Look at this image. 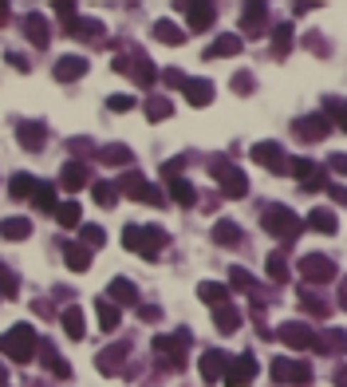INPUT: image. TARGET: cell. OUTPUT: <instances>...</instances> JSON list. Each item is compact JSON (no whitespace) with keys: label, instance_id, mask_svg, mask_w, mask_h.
<instances>
[{"label":"cell","instance_id":"cell-57","mask_svg":"<svg viewBox=\"0 0 347 387\" xmlns=\"http://www.w3.org/2000/svg\"><path fill=\"white\" fill-rule=\"evenodd\" d=\"M308 48H312L316 56H328V48H323V40H320V36H308Z\"/></svg>","mask_w":347,"mask_h":387},{"label":"cell","instance_id":"cell-49","mask_svg":"<svg viewBox=\"0 0 347 387\" xmlns=\"http://www.w3.org/2000/svg\"><path fill=\"white\" fill-rule=\"evenodd\" d=\"M79 233H83V245H87V249H99L103 241H107V233H103V225H83V229H79Z\"/></svg>","mask_w":347,"mask_h":387},{"label":"cell","instance_id":"cell-32","mask_svg":"<svg viewBox=\"0 0 347 387\" xmlns=\"http://www.w3.org/2000/svg\"><path fill=\"white\" fill-rule=\"evenodd\" d=\"M0 237H4V241L32 237V222H28V217H4V222H0Z\"/></svg>","mask_w":347,"mask_h":387},{"label":"cell","instance_id":"cell-4","mask_svg":"<svg viewBox=\"0 0 347 387\" xmlns=\"http://www.w3.org/2000/svg\"><path fill=\"white\" fill-rule=\"evenodd\" d=\"M186 348H190V332H186V328L174 332V336H154V356H158L170 371L186 368Z\"/></svg>","mask_w":347,"mask_h":387},{"label":"cell","instance_id":"cell-51","mask_svg":"<svg viewBox=\"0 0 347 387\" xmlns=\"http://www.w3.org/2000/svg\"><path fill=\"white\" fill-rule=\"evenodd\" d=\"M130 107H135L130 95H110V99H107V111H115V115H127Z\"/></svg>","mask_w":347,"mask_h":387},{"label":"cell","instance_id":"cell-17","mask_svg":"<svg viewBox=\"0 0 347 387\" xmlns=\"http://www.w3.org/2000/svg\"><path fill=\"white\" fill-rule=\"evenodd\" d=\"M292 174L300 178V186L304 190H323L328 186V174H323L316 162H308V158H296V162H292Z\"/></svg>","mask_w":347,"mask_h":387},{"label":"cell","instance_id":"cell-34","mask_svg":"<svg viewBox=\"0 0 347 387\" xmlns=\"http://www.w3.org/2000/svg\"><path fill=\"white\" fill-rule=\"evenodd\" d=\"M63 261H68L71 273H87L91 269V249L87 245H63Z\"/></svg>","mask_w":347,"mask_h":387},{"label":"cell","instance_id":"cell-64","mask_svg":"<svg viewBox=\"0 0 347 387\" xmlns=\"http://www.w3.org/2000/svg\"><path fill=\"white\" fill-rule=\"evenodd\" d=\"M36 387H43V383H36Z\"/></svg>","mask_w":347,"mask_h":387},{"label":"cell","instance_id":"cell-59","mask_svg":"<svg viewBox=\"0 0 347 387\" xmlns=\"http://www.w3.org/2000/svg\"><path fill=\"white\" fill-rule=\"evenodd\" d=\"M138 316H143V320H158L162 312H158V309H146V304H138Z\"/></svg>","mask_w":347,"mask_h":387},{"label":"cell","instance_id":"cell-48","mask_svg":"<svg viewBox=\"0 0 347 387\" xmlns=\"http://www.w3.org/2000/svg\"><path fill=\"white\" fill-rule=\"evenodd\" d=\"M343 344H347V336L331 328V332H323L320 340H316V352H339V348H343Z\"/></svg>","mask_w":347,"mask_h":387},{"label":"cell","instance_id":"cell-8","mask_svg":"<svg viewBox=\"0 0 347 387\" xmlns=\"http://www.w3.org/2000/svg\"><path fill=\"white\" fill-rule=\"evenodd\" d=\"M276 336H280V344H288V348H296V352H308V348H316V328H308V324H300V320H284V324L276 328Z\"/></svg>","mask_w":347,"mask_h":387},{"label":"cell","instance_id":"cell-6","mask_svg":"<svg viewBox=\"0 0 347 387\" xmlns=\"http://www.w3.org/2000/svg\"><path fill=\"white\" fill-rule=\"evenodd\" d=\"M209 174L221 182L225 198H245V194H249V178L229 162V158H209Z\"/></svg>","mask_w":347,"mask_h":387},{"label":"cell","instance_id":"cell-56","mask_svg":"<svg viewBox=\"0 0 347 387\" xmlns=\"http://www.w3.org/2000/svg\"><path fill=\"white\" fill-rule=\"evenodd\" d=\"M71 150H76V155H91V143H87V138H71Z\"/></svg>","mask_w":347,"mask_h":387},{"label":"cell","instance_id":"cell-47","mask_svg":"<svg viewBox=\"0 0 347 387\" xmlns=\"http://www.w3.org/2000/svg\"><path fill=\"white\" fill-rule=\"evenodd\" d=\"M20 293V277L0 261V296H16Z\"/></svg>","mask_w":347,"mask_h":387},{"label":"cell","instance_id":"cell-13","mask_svg":"<svg viewBox=\"0 0 347 387\" xmlns=\"http://www.w3.org/2000/svg\"><path fill=\"white\" fill-rule=\"evenodd\" d=\"M43 138H48V127H43L40 119H24V123H16V143H20L24 150L40 155V150H43Z\"/></svg>","mask_w":347,"mask_h":387},{"label":"cell","instance_id":"cell-10","mask_svg":"<svg viewBox=\"0 0 347 387\" xmlns=\"http://www.w3.org/2000/svg\"><path fill=\"white\" fill-rule=\"evenodd\" d=\"M257 379V360L249 352H241V356H229V368H225V383L229 387H245V383H253Z\"/></svg>","mask_w":347,"mask_h":387},{"label":"cell","instance_id":"cell-29","mask_svg":"<svg viewBox=\"0 0 347 387\" xmlns=\"http://www.w3.org/2000/svg\"><path fill=\"white\" fill-rule=\"evenodd\" d=\"M166 186H170V202H178V206H197V190L190 186L186 178H166Z\"/></svg>","mask_w":347,"mask_h":387},{"label":"cell","instance_id":"cell-42","mask_svg":"<svg viewBox=\"0 0 347 387\" xmlns=\"http://www.w3.org/2000/svg\"><path fill=\"white\" fill-rule=\"evenodd\" d=\"M91 198L99 202V206H115V202H119V182H95L91 186Z\"/></svg>","mask_w":347,"mask_h":387},{"label":"cell","instance_id":"cell-5","mask_svg":"<svg viewBox=\"0 0 347 387\" xmlns=\"http://www.w3.org/2000/svg\"><path fill=\"white\" fill-rule=\"evenodd\" d=\"M115 71H119V76H130L135 83H143V87H150L154 79H158L154 63L146 60V52H138V48H127V56H115Z\"/></svg>","mask_w":347,"mask_h":387},{"label":"cell","instance_id":"cell-44","mask_svg":"<svg viewBox=\"0 0 347 387\" xmlns=\"http://www.w3.org/2000/svg\"><path fill=\"white\" fill-rule=\"evenodd\" d=\"M143 111H146V119L150 123H166L170 115H174V107H170V99H146Z\"/></svg>","mask_w":347,"mask_h":387},{"label":"cell","instance_id":"cell-63","mask_svg":"<svg viewBox=\"0 0 347 387\" xmlns=\"http://www.w3.org/2000/svg\"><path fill=\"white\" fill-rule=\"evenodd\" d=\"M4 376H9V368H4V363H0V387H4Z\"/></svg>","mask_w":347,"mask_h":387},{"label":"cell","instance_id":"cell-28","mask_svg":"<svg viewBox=\"0 0 347 387\" xmlns=\"http://www.w3.org/2000/svg\"><path fill=\"white\" fill-rule=\"evenodd\" d=\"M107 296L115 304H138V289H135V281H127V277H115V281L107 284Z\"/></svg>","mask_w":347,"mask_h":387},{"label":"cell","instance_id":"cell-60","mask_svg":"<svg viewBox=\"0 0 347 387\" xmlns=\"http://www.w3.org/2000/svg\"><path fill=\"white\" fill-rule=\"evenodd\" d=\"M336 387H347V368H336Z\"/></svg>","mask_w":347,"mask_h":387},{"label":"cell","instance_id":"cell-55","mask_svg":"<svg viewBox=\"0 0 347 387\" xmlns=\"http://www.w3.org/2000/svg\"><path fill=\"white\" fill-rule=\"evenodd\" d=\"M9 63H12V68H20V71H32V63H28V56H20V52H9Z\"/></svg>","mask_w":347,"mask_h":387},{"label":"cell","instance_id":"cell-50","mask_svg":"<svg viewBox=\"0 0 347 387\" xmlns=\"http://www.w3.org/2000/svg\"><path fill=\"white\" fill-rule=\"evenodd\" d=\"M229 87H233V91H237V95H253V91H257V79L249 76V71H237V76H233V83H229Z\"/></svg>","mask_w":347,"mask_h":387},{"label":"cell","instance_id":"cell-22","mask_svg":"<svg viewBox=\"0 0 347 387\" xmlns=\"http://www.w3.org/2000/svg\"><path fill=\"white\" fill-rule=\"evenodd\" d=\"M182 9L190 12V32H205V28L217 20V9L205 4V0H197V4H182Z\"/></svg>","mask_w":347,"mask_h":387},{"label":"cell","instance_id":"cell-38","mask_svg":"<svg viewBox=\"0 0 347 387\" xmlns=\"http://www.w3.org/2000/svg\"><path fill=\"white\" fill-rule=\"evenodd\" d=\"M119 194H127V198H143L146 194V178L138 170H123V178H119Z\"/></svg>","mask_w":347,"mask_h":387},{"label":"cell","instance_id":"cell-36","mask_svg":"<svg viewBox=\"0 0 347 387\" xmlns=\"http://www.w3.org/2000/svg\"><path fill=\"white\" fill-rule=\"evenodd\" d=\"M308 229H316V233H336V229H339V217L331 214V210L316 206L312 214H308Z\"/></svg>","mask_w":347,"mask_h":387},{"label":"cell","instance_id":"cell-2","mask_svg":"<svg viewBox=\"0 0 347 387\" xmlns=\"http://www.w3.org/2000/svg\"><path fill=\"white\" fill-rule=\"evenodd\" d=\"M0 352L16 363H28L36 352H40V336H36L32 324H12L9 332L0 336Z\"/></svg>","mask_w":347,"mask_h":387},{"label":"cell","instance_id":"cell-40","mask_svg":"<svg viewBox=\"0 0 347 387\" xmlns=\"http://www.w3.org/2000/svg\"><path fill=\"white\" fill-rule=\"evenodd\" d=\"M130 147H123V143H110V147H103L99 150V162H107V166H130Z\"/></svg>","mask_w":347,"mask_h":387},{"label":"cell","instance_id":"cell-7","mask_svg":"<svg viewBox=\"0 0 347 387\" xmlns=\"http://www.w3.org/2000/svg\"><path fill=\"white\" fill-rule=\"evenodd\" d=\"M300 277L308 284H328V281H336V261L323 257V253H304L300 257Z\"/></svg>","mask_w":347,"mask_h":387},{"label":"cell","instance_id":"cell-12","mask_svg":"<svg viewBox=\"0 0 347 387\" xmlns=\"http://www.w3.org/2000/svg\"><path fill=\"white\" fill-rule=\"evenodd\" d=\"M253 162H261V166H269L272 174H288L292 170V162H288V155L276 147V143H257L253 147Z\"/></svg>","mask_w":347,"mask_h":387},{"label":"cell","instance_id":"cell-35","mask_svg":"<svg viewBox=\"0 0 347 387\" xmlns=\"http://www.w3.org/2000/svg\"><path fill=\"white\" fill-rule=\"evenodd\" d=\"M292 52V24H276L272 28V60H288Z\"/></svg>","mask_w":347,"mask_h":387},{"label":"cell","instance_id":"cell-25","mask_svg":"<svg viewBox=\"0 0 347 387\" xmlns=\"http://www.w3.org/2000/svg\"><path fill=\"white\" fill-rule=\"evenodd\" d=\"M95 312H99V328L103 332H115V328L123 324V312H119V304L110 301V296H99V301H95Z\"/></svg>","mask_w":347,"mask_h":387},{"label":"cell","instance_id":"cell-24","mask_svg":"<svg viewBox=\"0 0 347 387\" xmlns=\"http://www.w3.org/2000/svg\"><path fill=\"white\" fill-rule=\"evenodd\" d=\"M40 363H43V368H48L56 379H71V363L63 360V356L56 352L51 344H40Z\"/></svg>","mask_w":347,"mask_h":387},{"label":"cell","instance_id":"cell-15","mask_svg":"<svg viewBox=\"0 0 347 387\" xmlns=\"http://www.w3.org/2000/svg\"><path fill=\"white\" fill-rule=\"evenodd\" d=\"M51 76L60 79V83H76V79L87 76V60L83 56H60L56 68H51Z\"/></svg>","mask_w":347,"mask_h":387},{"label":"cell","instance_id":"cell-9","mask_svg":"<svg viewBox=\"0 0 347 387\" xmlns=\"http://www.w3.org/2000/svg\"><path fill=\"white\" fill-rule=\"evenodd\" d=\"M272 379L276 383H312V363L308 360H272Z\"/></svg>","mask_w":347,"mask_h":387},{"label":"cell","instance_id":"cell-33","mask_svg":"<svg viewBox=\"0 0 347 387\" xmlns=\"http://www.w3.org/2000/svg\"><path fill=\"white\" fill-rule=\"evenodd\" d=\"M36 186H40V182H36L32 174H12L9 194H12L16 202H32V198H36Z\"/></svg>","mask_w":347,"mask_h":387},{"label":"cell","instance_id":"cell-20","mask_svg":"<svg viewBox=\"0 0 347 387\" xmlns=\"http://www.w3.org/2000/svg\"><path fill=\"white\" fill-rule=\"evenodd\" d=\"M60 186L71 190V194H76V190H83V186H95V182H91V170H87V162H68V166H63Z\"/></svg>","mask_w":347,"mask_h":387},{"label":"cell","instance_id":"cell-23","mask_svg":"<svg viewBox=\"0 0 347 387\" xmlns=\"http://www.w3.org/2000/svg\"><path fill=\"white\" fill-rule=\"evenodd\" d=\"M60 324H63V332H68L71 340H83V332H87V316H83V309H79V304H68V309L60 312Z\"/></svg>","mask_w":347,"mask_h":387},{"label":"cell","instance_id":"cell-58","mask_svg":"<svg viewBox=\"0 0 347 387\" xmlns=\"http://www.w3.org/2000/svg\"><path fill=\"white\" fill-rule=\"evenodd\" d=\"M328 194H331V198H336V202H347V190H343V186H336V182H331V186H328Z\"/></svg>","mask_w":347,"mask_h":387},{"label":"cell","instance_id":"cell-21","mask_svg":"<svg viewBox=\"0 0 347 387\" xmlns=\"http://www.w3.org/2000/svg\"><path fill=\"white\" fill-rule=\"evenodd\" d=\"M245 43H241V36H233V32H225V36H217V40L205 48V60H229V56H237Z\"/></svg>","mask_w":347,"mask_h":387},{"label":"cell","instance_id":"cell-43","mask_svg":"<svg viewBox=\"0 0 347 387\" xmlns=\"http://www.w3.org/2000/svg\"><path fill=\"white\" fill-rule=\"evenodd\" d=\"M264 273H269L272 284H284L288 281V261L280 257V253H269V257H264Z\"/></svg>","mask_w":347,"mask_h":387},{"label":"cell","instance_id":"cell-14","mask_svg":"<svg viewBox=\"0 0 347 387\" xmlns=\"http://www.w3.org/2000/svg\"><path fill=\"white\" fill-rule=\"evenodd\" d=\"M130 344L127 340H119V344L103 348L99 356H95V368H99V376H115V371H123V360H127Z\"/></svg>","mask_w":347,"mask_h":387},{"label":"cell","instance_id":"cell-26","mask_svg":"<svg viewBox=\"0 0 347 387\" xmlns=\"http://www.w3.org/2000/svg\"><path fill=\"white\" fill-rule=\"evenodd\" d=\"M186 99H190V107H209L213 103V83L209 79H186Z\"/></svg>","mask_w":347,"mask_h":387},{"label":"cell","instance_id":"cell-54","mask_svg":"<svg viewBox=\"0 0 347 387\" xmlns=\"http://www.w3.org/2000/svg\"><path fill=\"white\" fill-rule=\"evenodd\" d=\"M328 170H336V174H343V178H347V155H331L328 158Z\"/></svg>","mask_w":347,"mask_h":387},{"label":"cell","instance_id":"cell-46","mask_svg":"<svg viewBox=\"0 0 347 387\" xmlns=\"http://www.w3.org/2000/svg\"><path fill=\"white\" fill-rule=\"evenodd\" d=\"M56 222H60L63 229H76V225H79V202H60V210H56Z\"/></svg>","mask_w":347,"mask_h":387},{"label":"cell","instance_id":"cell-11","mask_svg":"<svg viewBox=\"0 0 347 387\" xmlns=\"http://www.w3.org/2000/svg\"><path fill=\"white\" fill-rule=\"evenodd\" d=\"M292 130H296L304 143H323V138L331 135V119L328 115H304V119L292 123Z\"/></svg>","mask_w":347,"mask_h":387},{"label":"cell","instance_id":"cell-53","mask_svg":"<svg viewBox=\"0 0 347 387\" xmlns=\"http://www.w3.org/2000/svg\"><path fill=\"white\" fill-rule=\"evenodd\" d=\"M162 83H166V87H186V71L166 68V71H162Z\"/></svg>","mask_w":347,"mask_h":387},{"label":"cell","instance_id":"cell-16","mask_svg":"<svg viewBox=\"0 0 347 387\" xmlns=\"http://www.w3.org/2000/svg\"><path fill=\"white\" fill-rule=\"evenodd\" d=\"M197 368H202V379H205V383H217V379H225L229 356L221 352V348H209V352L202 356V363H197Z\"/></svg>","mask_w":347,"mask_h":387},{"label":"cell","instance_id":"cell-3","mask_svg":"<svg viewBox=\"0 0 347 387\" xmlns=\"http://www.w3.org/2000/svg\"><path fill=\"white\" fill-rule=\"evenodd\" d=\"M261 225H264V233H272V237H280L288 245V241H296V233H304L308 222H300L288 206H269V210H261Z\"/></svg>","mask_w":347,"mask_h":387},{"label":"cell","instance_id":"cell-1","mask_svg":"<svg viewBox=\"0 0 347 387\" xmlns=\"http://www.w3.org/2000/svg\"><path fill=\"white\" fill-rule=\"evenodd\" d=\"M166 241H170V233L162 229V225H127L123 229V245H127L130 253H138V257H158L162 249H166Z\"/></svg>","mask_w":347,"mask_h":387},{"label":"cell","instance_id":"cell-19","mask_svg":"<svg viewBox=\"0 0 347 387\" xmlns=\"http://www.w3.org/2000/svg\"><path fill=\"white\" fill-rule=\"evenodd\" d=\"M24 36H28V43H36V48H48V40H51L48 16H43V12H28L24 16Z\"/></svg>","mask_w":347,"mask_h":387},{"label":"cell","instance_id":"cell-62","mask_svg":"<svg viewBox=\"0 0 347 387\" xmlns=\"http://www.w3.org/2000/svg\"><path fill=\"white\" fill-rule=\"evenodd\" d=\"M9 20H12V9L9 4H0V24H9Z\"/></svg>","mask_w":347,"mask_h":387},{"label":"cell","instance_id":"cell-30","mask_svg":"<svg viewBox=\"0 0 347 387\" xmlns=\"http://www.w3.org/2000/svg\"><path fill=\"white\" fill-rule=\"evenodd\" d=\"M154 40L170 43V48H182V43H186V28H178L174 20H158V24H154Z\"/></svg>","mask_w":347,"mask_h":387},{"label":"cell","instance_id":"cell-31","mask_svg":"<svg viewBox=\"0 0 347 387\" xmlns=\"http://www.w3.org/2000/svg\"><path fill=\"white\" fill-rule=\"evenodd\" d=\"M213 241H217L221 249H233V245H241V229H237V222L221 217V222L213 225Z\"/></svg>","mask_w":347,"mask_h":387},{"label":"cell","instance_id":"cell-61","mask_svg":"<svg viewBox=\"0 0 347 387\" xmlns=\"http://www.w3.org/2000/svg\"><path fill=\"white\" fill-rule=\"evenodd\" d=\"M339 309H347V277H343V284H339Z\"/></svg>","mask_w":347,"mask_h":387},{"label":"cell","instance_id":"cell-37","mask_svg":"<svg viewBox=\"0 0 347 387\" xmlns=\"http://www.w3.org/2000/svg\"><path fill=\"white\" fill-rule=\"evenodd\" d=\"M213 324H217V332H237V328H241V309H237V304H225V309H217V312H213Z\"/></svg>","mask_w":347,"mask_h":387},{"label":"cell","instance_id":"cell-39","mask_svg":"<svg viewBox=\"0 0 347 387\" xmlns=\"http://www.w3.org/2000/svg\"><path fill=\"white\" fill-rule=\"evenodd\" d=\"M36 210H43V214H56L60 210V198H56V186H48V182H40L36 186V198H32Z\"/></svg>","mask_w":347,"mask_h":387},{"label":"cell","instance_id":"cell-41","mask_svg":"<svg viewBox=\"0 0 347 387\" xmlns=\"http://www.w3.org/2000/svg\"><path fill=\"white\" fill-rule=\"evenodd\" d=\"M300 309H304L308 316H320V320H323V316L331 312V304L323 301L320 293H304V289H300Z\"/></svg>","mask_w":347,"mask_h":387},{"label":"cell","instance_id":"cell-18","mask_svg":"<svg viewBox=\"0 0 347 387\" xmlns=\"http://www.w3.org/2000/svg\"><path fill=\"white\" fill-rule=\"evenodd\" d=\"M264 28H269V9H264V4H245V9H241V32L261 36Z\"/></svg>","mask_w":347,"mask_h":387},{"label":"cell","instance_id":"cell-52","mask_svg":"<svg viewBox=\"0 0 347 387\" xmlns=\"http://www.w3.org/2000/svg\"><path fill=\"white\" fill-rule=\"evenodd\" d=\"M138 202H143V206H154V210H162V206H166V194H162V190H154V186H146V194H143V198H138Z\"/></svg>","mask_w":347,"mask_h":387},{"label":"cell","instance_id":"cell-27","mask_svg":"<svg viewBox=\"0 0 347 387\" xmlns=\"http://www.w3.org/2000/svg\"><path fill=\"white\" fill-rule=\"evenodd\" d=\"M197 296H202V304H209L213 312L229 304V289H225V284H217V281H202V284H197Z\"/></svg>","mask_w":347,"mask_h":387},{"label":"cell","instance_id":"cell-45","mask_svg":"<svg viewBox=\"0 0 347 387\" xmlns=\"http://www.w3.org/2000/svg\"><path fill=\"white\" fill-rule=\"evenodd\" d=\"M323 107H328L323 115H328L339 130H347V99H323Z\"/></svg>","mask_w":347,"mask_h":387}]
</instances>
